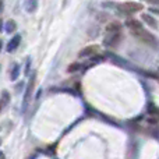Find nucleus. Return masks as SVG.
Masks as SVG:
<instances>
[{
	"mask_svg": "<svg viewBox=\"0 0 159 159\" xmlns=\"http://www.w3.org/2000/svg\"><path fill=\"white\" fill-rule=\"evenodd\" d=\"M143 10V4L141 3H135V2H126L119 4V11L123 14H134L137 11Z\"/></svg>",
	"mask_w": 159,
	"mask_h": 159,
	"instance_id": "f257e3e1",
	"label": "nucleus"
},
{
	"mask_svg": "<svg viewBox=\"0 0 159 159\" xmlns=\"http://www.w3.org/2000/svg\"><path fill=\"white\" fill-rule=\"evenodd\" d=\"M35 77H36L35 73H34V74H31V77H30V82H28L27 89H25L24 102H22V110H24V112L27 110L28 103H30V101H31V96H32V92H34V85H35Z\"/></svg>",
	"mask_w": 159,
	"mask_h": 159,
	"instance_id": "f03ea898",
	"label": "nucleus"
},
{
	"mask_svg": "<svg viewBox=\"0 0 159 159\" xmlns=\"http://www.w3.org/2000/svg\"><path fill=\"white\" fill-rule=\"evenodd\" d=\"M133 35L137 36V38L140 39L141 42H144V43H148V45H155L157 43V39L154 38V35H151V34H149L148 31H145L144 28H141V30L133 32Z\"/></svg>",
	"mask_w": 159,
	"mask_h": 159,
	"instance_id": "7ed1b4c3",
	"label": "nucleus"
},
{
	"mask_svg": "<svg viewBox=\"0 0 159 159\" xmlns=\"http://www.w3.org/2000/svg\"><path fill=\"white\" fill-rule=\"evenodd\" d=\"M121 39V34L120 32H115V34H107L106 39H105V45L106 46H116Z\"/></svg>",
	"mask_w": 159,
	"mask_h": 159,
	"instance_id": "20e7f679",
	"label": "nucleus"
},
{
	"mask_svg": "<svg viewBox=\"0 0 159 159\" xmlns=\"http://www.w3.org/2000/svg\"><path fill=\"white\" fill-rule=\"evenodd\" d=\"M99 50V48L96 46V45H91V46H87L85 49H82L81 52L78 53L80 57H89V56H93L96 55Z\"/></svg>",
	"mask_w": 159,
	"mask_h": 159,
	"instance_id": "39448f33",
	"label": "nucleus"
},
{
	"mask_svg": "<svg viewBox=\"0 0 159 159\" xmlns=\"http://www.w3.org/2000/svg\"><path fill=\"white\" fill-rule=\"evenodd\" d=\"M126 25L131 30V32H135V31H138V30H141L143 28V25H141V21H138V20H135V18H129L126 21Z\"/></svg>",
	"mask_w": 159,
	"mask_h": 159,
	"instance_id": "423d86ee",
	"label": "nucleus"
},
{
	"mask_svg": "<svg viewBox=\"0 0 159 159\" xmlns=\"http://www.w3.org/2000/svg\"><path fill=\"white\" fill-rule=\"evenodd\" d=\"M20 42H21V36H20V35H16V36H14V38L7 43V48H6V49H7V52H14V50L18 48Z\"/></svg>",
	"mask_w": 159,
	"mask_h": 159,
	"instance_id": "0eeeda50",
	"label": "nucleus"
},
{
	"mask_svg": "<svg viewBox=\"0 0 159 159\" xmlns=\"http://www.w3.org/2000/svg\"><path fill=\"white\" fill-rule=\"evenodd\" d=\"M121 25L119 21H112L106 25V32L107 34H115V32H120Z\"/></svg>",
	"mask_w": 159,
	"mask_h": 159,
	"instance_id": "6e6552de",
	"label": "nucleus"
},
{
	"mask_svg": "<svg viewBox=\"0 0 159 159\" xmlns=\"http://www.w3.org/2000/svg\"><path fill=\"white\" fill-rule=\"evenodd\" d=\"M8 102H10V93H8L7 91H3V92H2V98H0V113H2L3 109H4V107L8 105Z\"/></svg>",
	"mask_w": 159,
	"mask_h": 159,
	"instance_id": "1a4fd4ad",
	"label": "nucleus"
},
{
	"mask_svg": "<svg viewBox=\"0 0 159 159\" xmlns=\"http://www.w3.org/2000/svg\"><path fill=\"white\" fill-rule=\"evenodd\" d=\"M24 7L28 13H34V11L36 10V7H38V2H35V0H28V2L24 3Z\"/></svg>",
	"mask_w": 159,
	"mask_h": 159,
	"instance_id": "9d476101",
	"label": "nucleus"
},
{
	"mask_svg": "<svg viewBox=\"0 0 159 159\" xmlns=\"http://www.w3.org/2000/svg\"><path fill=\"white\" fill-rule=\"evenodd\" d=\"M143 20L149 25V27H152V28H157V27H158V24H157V21H155V18H154V17H151L149 14H143Z\"/></svg>",
	"mask_w": 159,
	"mask_h": 159,
	"instance_id": "9b49d317",
	"label": "nucleus"
},
{
	"mask_svg": "<svg viewBox=\"0 0 159 159\" xmlns=\"http://www.w3.org/2000/svg\"><path fill=\"white\" fill-rule=\"evenodd\" d=\"M6 32L7 34H13L14 31H16V28H17V25H16V22L13 21V20H8L7 22H6Z\"/></svg>",
	"mask_w": 159,
	"mask_h": 159,
	"instance_id": "f8f14e48",
	"label": "nucleus"
},
{
	"mask_svg": "<svg viewBox=\"0 0 159 159\" xmlns=\"http://www.w3.org/2000/svg\"><path fill=\"white\" fill-rule=\"evenodd\" d=\"M18 75H20V64H13V70H11V80H13V81H14V80H17V78H18Z\"/></svg>",
	"mask_w": 159,
	"mask_h": 159,
	"instance_id": "ddd939ff",
	"label": "nucleus"
},
{
	"mask_svg": "<svg viewBox=\"0 0 159 159\" xmlns=\"http://www.w3.org/2000/svg\"><path fill=\"white\" fill-rule=\"evenodd\" d=\"M78 69H80V64H78V63H73V64H70V67H69V71H70V73H73V71H77Z\"/></svg>",
	"mask_w": 159,
	"mask_h": 159,
	"instance_id": "4468645a",
	"label": "nucleus"
},
{
	"mask_svg": "<svg viewBox=\"0 0 159 159\" xmlns=\"http://www.w3.org/2000/svg\"><path fill=\"white\" fill-rule=\"evenodd\" d=\"M0 159H4V154L3 152H0Z\"/></svg>",
	"mask_w": 159,
	"mask_h": 159,
	"instance_id": "2eb2a0df",
	"label": "nucleus"
},
{
	"mask_svg": "<svg viewBox=\"0 0 159 159\" xmlns=\"http://www.w3.org/2000/svg\"><path fill=\"white\" fill-rule=\"evenodd\" d=\"M2 8H3V3L0 2V10H2Z\"/></svg>",
	"mask_w": 159,
	"mask_h": 159,
	"instance_id": "dca6fc26",
	"label": "nucleus"
}]
</instances>
